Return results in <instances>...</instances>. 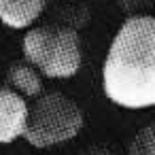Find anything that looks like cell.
<instances>
[{
  "label": "cell",
  "mask_w": 155,
  "mask_h": 155,
  "mask_svg": "<svg viewBox=\"0 0 155 155\" xmlns=\"http://www.w3.org/2000/svg\"><path fill=\"white\" fill-rule=\"evenodd\" d=\"M21 51L24 60L43 79H72L83 66L81 36L74 28L62 24H43L26 30Z\"/></svg>",
  "instance_id": "obj_2"
},
{
  "label": "cell",
  "mask_w": 155,
  "mask_h": 155,
  "mask_svg": "<svg viewBox=\"0 0 155 155\" xmlns=\"http://www.w3.org/2000/svg\"><path fill=\"white\" fill-rule=\"evenodd\" d=\"M134 140L142 147V151L147 155H155V123H149V125L140 127L138 134L134 136Z\"/></svg>",
  "instance_id": "obj_7"
},
{
  "label": "cell",
  "mask_w": 155,
  "mask_h": 155,
  "mask_svg": "<svg viewBox=\"0 0 155 155\" xmlns=\"http://www.w3.org/2000/svg\"><path fill=\"white\" fill-rule=\"evenodd\" d=\"M7 81H9V85L7 87H11L13 91H17L21 98H32V100H36L41 94H45V83H43V74L34 68V66H30L26 60H17V62H13L11 66H9V70H7Z\"/></svg>",
  "instance_id": "obj_6"
},
{
  "label": "cell",
  "mask_w": 155,
  "mask_h": 155,
  "mask_svg": "<svg viewBox=\"0 0 155 155\" xmlns=\"http://www.w3.org/2000/svg\"><path fill=\"white\" fill-rule=\"evenodd\" d=\"M127 155H147L144 151H142V147L132 138V142H130V147H127Z\"/></svg>",
  "instance_id": "obj_9"
},
{
  "label": "cell",
  "mask_w": 155,
  "mask_h": 155,
  "mask_svg": "<svg viewBox=\"0 0 155 155\" xmlns=\"http://www.w3.org/2000/svg\"><path fill=\"white\" fill-rule=\"evenodd\" d=\"M83 125L85 115L74 98L62 91H45L30 104L24 140L36 149H51L74 140Z\"/></svg>",
  "instance_id": "obj_3"
},
{
  "label": "cell",
  "mask_w": 155,
  "mask_h": 155,
  "mask_svg": "<svg viewBox=\"0 0 155 155\" xmlns=\"http://www.w3.org/2000/svg\"><path fill=\"white\" fill-rule=\"evenodd\" d=\"M83 155H115L110 149H106V147H91V149H87Z\"/></svg>",
  "instance_id": "obj_8"
},
{
  "label": "cell",
  "mask_w": 155,
  "mask_h": 155,
  "mask_svg": "<svg viewBox=\"0 0 155 155\" xmlns=\"http://www.w3.org/2000/svg\"><path fill=\"white\" fill-rule=\"evenodd\" d=\"M30 104L11 87H0V144H11L26 134Z\"/></svg>",
  "instance_id": "obj_4"
},
{
  "label": "cell",
  "mask_w": 155,
  "mask_h": 155,
  "mask_svg": "<svg viewBox=\"0 0 155 155\" xmlns=\"http://www.w3.org/2000/svg\"><path fill=\"white\" fill-rule=\"evenodd\" d=\"M45 7L47 0H0V24L11 30H30Z\"/></svg>",
  "instance_id": "obj_5"
},
{
  "label": "cell",
  "mask_w": 155,
  "mask_h": 155,
  "mask_svg": "<svg viewBox=\"0 0 155 155\" xmlns=\"http://www.w3.org/2000/svg\"><path fill=\"white\" fill-rule=\"evenodd\" d=\"M70 2H77V0H70Z\"/></svg>",
  "instance_id": "obj_10"
},
{
  "label": "cell",
  "mask_w": 155,
  "mask_h": 155,
  "mask_svg": "<svg viewBox=\"0 0 155 155\" xmlns=\"http://www.w3.org/2000/svg\"><path fill=\"white\" fill-rule=\"evenodd\" d=\"M108 102L125 110L155 108V17L132 15L117 28L100 70Z\"/></svg>",
  "instance_id": "obj_1"
}]
</instances>
